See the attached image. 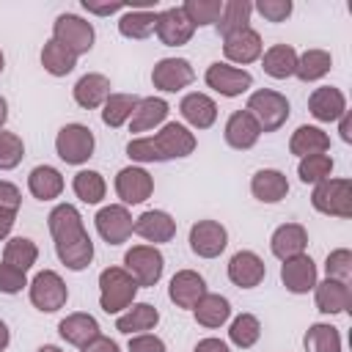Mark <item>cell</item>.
Masks as SVG:
<instances>
[{
    "label": "cell",
    "instance_id": "obj_33",
    "mask_svg": "<svg viewBox=\"0 0 352 352\" xmlns=\"http://www.w3.org/2000/svg\"><path fill=\"white\" fill-rule=\"evenodd\" d=\"M289 151L294 157H308V154H327L330 151V135L322 126L302 124L292 132L289 138Z\"/></svg>",
    "mask_w": 352,
    "mask_h": 352
},
{
    "label": "cell",
    "instance_id": "obj_30",
    "mask_svg": "<svg viewBox=\"0 0 352 352\" xmlns=\"http://www.w3.org/2000/svg\"><path fill=\"white\" fill-rule=\"evenodd\" d=\"M160 324V311L151 302H132L124 314L116 316V330L121 336H135V333H151Z\"/></svg>",
    "mask_w": 352,
    "mask_h": 352
},
{
    "label": "cell",
    "instance_id": "obj_57",
    "mask_svg": "<svg viewBox=\"0 0 352 352\" xmlns=\"http://www.w3.org/2000/svg\"><path fill=\"white\" fill-rule=\"evenodd\" d=\"M336 124H338V135H341V140H344V143H352V113L346 110Z\"/></svg>",
    "mask_w": 352,
    "mask_h": 352
},
{
    "label": "cell",
    "instance_id": "obj_39",
    "mask_svg": "<svg viewBox=\"0 0 352 352\" xmlns=\"http://www.w3.org/2000/svg\"><path fill=\"white\" fill-rule=\"evenodd\" d=\"M6 264H11L14 270H33V264L38 261V245L30 236H8L3 245V258Z\"/></svg>",
    "mask_w": 352,
    "mask_h": 352
},
{
    "label": "cell",
    "instance_id": "obj_17",
    "mask_svg": "<svg viewBox=\"0 0 352 352\" xmlns=\"http://www.w3.org/2000/svg\"><path fill=\"white\" fill-rule=\"evenodd\" d=\"M195 28L190 25V19L184 16L182 6H170L165 11H157V28L154 36L165 44V47H184L192 38Z\"/></svg>",
    "mask_w": 352,
    "mask_h": 352
},
{
    "label": "cell",
    "instance_id": "obj_61",
    "mask_svg": "<svg viewBox=\"0 0 352 352\" xmlns=\"http://www.w3.org/2000/svg\"><path fill=\"white\" fill-rule=\"evenodd\" d=\"M3 69H6V55H3V50H0V74H3Z\"/></svg>",
    "mask_w": 352,
    "mask_h": 352
},
{
    "label": "cell",
    "instance_id": "obj_8",
    "mask_svg": "<svg viewBox=\"0 0 352 352\" xmlns=\"http://www.w3.org/2000/svg\"><path fill=\"white\" fill-rule=\"evenodd\" d=\"M151 143L157 148V157L160 162H168V160H184L195 151L198 140H195V132L179 121H165L154 135H151Z\"/></svg>",
    "mask_w": 352,
    "mask_h": 352
},
{
    "label": "cell",
    "instance_id": "obj_15",
    "mask_svg": "<svg viewBox=\"0 0 352 352\" xmlns=\"http://www.w3.org/2000/svg\"><path fill=\"white\" fill-rule=\"evenodd\" d=\"M132 234H138L140 239H146V242H151L157 248V245H165V242H170L176 236V220L165 209H146V212H140L135 217Z\"/></svg>",
    "mask_w": 352,
    "mask_h": 352
},
{
    "label": "cell",
    "instance_id": "obj_35",
    "mask_svg": "<svg viewBox=\"0 0 352 352\" xmlns=\"http://www.w3.org/2000/svg\"><path fill=\"white\" fill-rule=\"evenodd\" d=\"M258 60H261L264 74H270L272 80H289V77H294L297 50L292 44H272L270 50L261 52Z\"/></svg>",
    "mask_w": 352,
    "mask_h": 352
},
{
    "label": "cell",
    "instance_id": "obj_48",
    "mask_svg": "<svg viewBox=\"0 0 352 352\" xmlns=\"http://www.w3.org/2000/svg\"><path fill=\"white\" fill-rule=\"evenodd\" d=\"M324 278L349 283V278H352V250L349 248H336V250L327 253V258H324Z\"/></svg>",
    "mask_w": 352,
    "mask_h": 352
},
{
    "label": "cell",
    "instance_id": "obj_23",
    "mask_svg": "<svg viewBox=\"0 0 352 352\" xmlns=\"http://www.w3.org/2000/svg\"><path fill=\"white\" fill-rule=\"evenodd\" d=\"M47 228H50V236L52 242H69L80 234H85V223H82V214L74 204H55L47 214Z\"/></svg>",
    "mask_w": 352,
    "mask_h": 352
},
{
    "label": "cell",
    "instance_id": "obj_11",
    "mask_svg": "<svg viewBox=\"0 0 352 352\" xmlns=\"http://www.w3.org/2000/svg\"><path fill=\"white\" fill-rule=\"evenodd\" d=\"M195 69L187 58H160L151 69V85L162 94H179L192 85Z\"/></svg>",
    "mask_w": 352,
    "mask_h": 352
},
{
    "label": "cell",
    "instance_id": "obj_6",
    "mask_svg": "<svg viewBox=\"0 0 352 352\" xmlns=\"http://www.w3.org/2000/svg\"><path fill=\"white\" fill-rule=\"evenodd\" d=\"M28 297L36 311L41 314H55L69 302V286L55 270H41L33 275L28 283Z\"/></svg>",
    "mask_w": 352,
    "mask_h": 352
},
{
    "label": "cell",
    "instance_id": "obj_53",
    "mask_svg": "<svg viewBox=\"0 0 352 352\" xmlns=\"http://www.w3.org/2000/svg\"><path fill=\"white\" fill-rule=\"evenodd\" d=\"M82 8H85L88 14H96V16H110V14L126 11L129 6H126V3H91V0H82Z\"/></svg>",
    "mask_w": 352,
    "mask_h": 352
},
{
    "label": "cell",
    "instance_id": "obj_55",
    "mask_svg": "<svg viewBox=\"0 0 352 352\" xmlns=\"http://www.w3.org/2000/svg\"><path fill=\"white\" fill-rule=\"evenodd\" d=\"M16 212H19V209H6V206H0V242H6V239L11 236L14 223H16Z\"/></svg>",
    "mask_w": 352,
    "mask_h": 352
},
{
    "label": "cell",
    "instance_id": "obj_16",
    "mask_svg": "<svg viewBox=\"0 0 352 352\" xmlns=\"http://www.w3.org/2000/svg\"><path fill=\"white\" fill-rule=\"evenodd\" d=\"M228 280L239 289H256L267 278V264L256 250H236L228 258Z\"/></svg>",
    "mask_w": 352,
    "mask_h": 352
},
{
    "label": "cell",
    "instance_id": "obj_27",
    "mask_svg": "<svg viewBox=\"0 0 352 352\" xmlns=\"http://www.w3.org/2000/svg\"><path fill=\"white\" fill-rule=\"evenodd\" d=\"M250 192L261 204H280L289 195V179L278 168H258L250 176Z\"/></svg>",
    "mask_w": 352,
    "mask_h": 352
},
{
    "label": "cell",
    "instance_id": "obj_44",
    "mask_svg": "<svg viewBox=\"0 0 352 352\" xmlns=\"http://www.w3.org/2000/svg\"><path fill=\"white\" fill-rule=\"evenodd\" d=\"M138 99L140 96H135V94H110L107 102L102 104V124L110 126V129H118V126L129 124Z\"/></svg>",
    "mask_w": 352,
    "mask_h": 352
},
{
    "label": "cell",
    "instance_id": "obj_40",
    "mask_svg": "<svg viewBox=\"0 0 352 352\" xmlns=\"http://www.w3.org/2000/svg\"><path fill=\"white\" fill-rule=\"evenodd\" d=\"M72 190H74V195H77L82 204H91V206H94V204H102V201H104V195H107V182H104V176H102L99 170L82 168V170L74 173Z\"/></svg>",
    "mask_w": 352,
    "mask_h": 352
},
{
    "label": "cell",
    "instance_id": "obj_42",
    "mask_svg": "<svg viewBox=\"0 0 352 352\" xmlns=\"http://www.w3.org/2000/svg\"><path fill=\"white\" fill-rule=\"evenodd\" d=\"M305 352H341V333L330 322H314L302 336Z\"/></svg>",
    "mask_w": 352,
    "mask_h": 352
},
{
    "label": "cell",
    "instance_id": "obj_21",
    "mask_svg": "<svg viewBox=\"0 0 352 352\" xmlns=\"http://www.w3.org/2000/svg\"><path fill=\"white\" fill-rule=\"evenodd\" d=\"M314 302H316V311L324 314V316L346 314L349 305H352V286L344 283V280L324 278L314 286Z\"/></svg>",
    "mask_w": 352,
    "mask_h": 352
},
{
    "label": "cell",
    "instance_id": "obj_4",
    "mask_svg": "<svg viewBox=\"0 0 352 352\" xmlns=\"http://www.w3.org/2000/svg\"><path fill=\"white\" fill-rule=\"evenodd\" d=\"M94 148H96V138L91 126L80 121L63 124L55 135V151L66 165H85L94 157Z\"/></svg>",
    "mask_w": 352,
    "mask_h": 352
},
{
    "label": "cell",
    "instance_id": "obj_59",
    "mask_svg": "<svg viewBox=\"0 0 352 352\" xmlns=\"http://www.w3.org/2000/svg\"><path fill=\"white\" fill-rule=\"evenodd\" d=\"M6 121H8V102L6 96H0V129L6 126Z\"/></svg>",
    "mask_w": 352,
    "mask_h": 352
},
{
    "label": "cell",
    "instance_id": "obj_46",
    "mask_svg": "<svg viewBox=\"0 0 352 352\" xmlns=\"http://www.w3.org/2000/svg\"><path fill=\"white\" fill-rule=\"evenodd\" d=\"M182 11L190 19V25L198 30L206 25H217V19L223 14V0H187V3H182Z\"/></svg>",
    "mask_w": 352,
    "mask_h": 352
},
{
    "label": "cell",
    "instance_id": "obj_18",
    "mask_svg": "<svg viewBox=\"0 0 352 352\" xmlns=\"http://www.w3.org/2000/svg\"><path fill=\"white\" fill-rule=\"evenodd\" d=\"M204 294H206V280H204L201 272H195V270H179V272H173V278L168 283V300L176 308L192 311L195 302Z\"/></svg>",
    "mask_w": 352,
    "mask_h": 352
},
{
    "label": "cell",
    "instance_id": "obj_10",
    "mask_svg": "<svg viewBox=\"0 0 352 352\" xmlns=\"http://www.w3.org/2000/svg\"><path fill=\"white\" fill-rule=\"evenodd\" d=\"M116 195L124 206H135V204H143L151 198L154 192V176L143 168V165H126L116 173Z\"/></svg>",
    "mask_w": 352,
    "mask_h": 352
},
{
    "label": "cell",
    "instance_id": "obj_51",
    "mask_svg": "<svg viewBox=\"0 0 352 352\" xmlns=\"http://www.w3.org/2000/svg\"><path fill=\"white\" fill-rule=\"evenodd\" d=\"M126 352H168V346L154 333H135V336H129Z\"/></svg>",
    "mask_w": 352,
    "mask_h": 352
},
{
    "label": "cell",
    "instance_id": "obj_58",
    "mask_svg": "<svg viewBox=\"0 0 352 352\" xmlns=\"http://www.w3.org/2000/svg\"><path fill=\"white\" fill-rule=\"evenodd\" d=\"M8 344H11V330H8V324L0 319V352H6Z\"/></svg>",
    "mask_w": 352,
    "mask_h": 352
},
{
    "label": "cell",
    "instance_id": "obj_14",
    "mask_svg": "<svg viewBox=\"0 0 352 352\" xmlns=\"http://www.w3.org/2000/svg\"><path fill=\"white\" fill-rule=\"evenodd\" d=\"M280 283L292 294H308V292H314V286L319 283L316 261L308 253H300L294 258L280 261Z\"/></svg>",
    "mask_w": 352,
    "mask_h": 352
},
{
    "label": "cell",
    "instance_id": "obj_37",
    "mask_svg": "<svg viewBox=\"0 0 352 352\" xmlns=\"http://www.w3.org/2000/svg\"><path fill=\"white\" fill-rule=\"evenodd\" d=\"M333 69V55L327 50H305V52H297V66H294V77L300 82H316L322 80L324 74H330Z\"/></svg>",
    "mask_w": 352,
    "mask_h": 352
},
{
    "label": "cell",
    "instance_id": "obj_12",
    "mask_svg": "<svg viewBox=\"0 0 352 352\" xmlns=\"http://www.w3.org/2000/svg\"><path fill=\"white\" fill-rule=\"evenodd\" d=\"M187 242L198 258H217L228 248V231L220 220H198L190 226Z\"/></svg>",
    "mask_w": 352,
    "mask_h": 352
},
{
    "label": "cell",
    "instance_id": "obj_41",
    "mask_svg": "<svg viewBox=\"0 0 352 352\" xmlns=\"http://www.w3.org/2000/svg\"><path fill=\"white\" fill-rule=\"evenodd\" d=\"M258 338H261V322H258L256 314L242 311V314H236L234 319H228V341H231L234 346L250 349V346L258 344Z\"/></svg>",
    "mask_w": 352,
    "mask_h": 352
},
{
    "label": "cell",
    "instance_id": "obj_3",
    "mask_svg": "<svg viewBox=\"0 0 352 352\" xmlns=\"http://www.w3.org/2000/svg\"><path fill=\"white\" fill-rule=\"evenodd\" d=\"M311 206L327 217H341V220L352 217V182L330 176V179L314 184Z\"/></svg>",
    "mask_w": 352,
    "mask_h": 352
},
{
    "label": "cell",
    "instance_id": "obj_32",
    "mask_svg": "<svg viewBox=\"0 0 352 352\" xmlns=\"http://www.w3.org/2000/svg\"><path fill=\"white\" fill-rule=\"evenodd\" d=\"M192 316H195V322H198L201 327L217 330V327H223V324L231 319V302H228V297H223V294L206 292V294L195 302Z\"/></svg>",
    "mask_w": 352,
    "mask_h": 352
},
{
    "label": "cell",
    "instance_id": "obj_38",
    "mask_svg": "<svg viewBox=\"0 0 352 352\" xmlns=\"http://www.w3.org/2000/svg\"><path fill=\"white\" fill-rule=\"evenodd\" d=\"M250 16H253V3L250 0H223V14L217 19V33L223 38L250 28Z\"/></svg>",
    "mask_w": 352,
    "mask_h": 352
},
{
    "label": "cell",
    "instance_id": "obj_19",
    "mask_svg": "<svg viewBox=\"0 0 352 352\" xmlns=\"http://www.w3.org/2000/svg\"><path fill=\"white\" fill-rule=\"evenodd\" d=\"M261 52H264L261 33L253 28H245V30L223 38V55H226V63H231V66H248V63L258 60Z\"/></svg>",
    "mask_w": 352,
    "mask_h": 352
},
{
    "label": "cell",
    "instance_id": "obj_47",
    "mask_svg": "<svg viewBox=\"0 0 352 352\" xmlns=\"http://www.w3.org/2000/svg\"><path fill=\"white\" fill-rule=\"evenodd\" d=\"M25 157V143L16 132L0 129V170H14Z\"/></svg>",
    "mask_w": 352,
    "mask_h": 352
},
{
    "label": "cell",
    "instance_id": "obj_52",
    "mask_svg": "<svg viewBox=\"0 0 352 352\" xmlns=\"http://www.w3.org/2000/svg\"><path fill=\"white\" fill-rule=\"evenodd\" d=\"M0 206H6V209H19L22 206V190L14 182L0 179Z\"/></svg>",
    "mask_w": 352,
    "mask_h": 352
},
{
    "label": "cell",
    "instance_id": "obj_9",
    "mask_svg": "<svg viewBox=\"0 0 352 352\" xmlns=\"http://www.w3.org/2000/svg\"><path fill=\"white\" fill-rule=\"evenodd\" d=\"M204 82H206L214 94H220V96H226V99H234V96H242V94H248V91L253 88V74H250L248 69L231 66V63H226V60H214V63L206 66Z\"/></svg>",
    "mask_w": 352,
    "mask_h": 352
},
{
    "label": "cell",
    "instance_id": "obj_28",
    "mask_svg": "<svg viewBox=\"0 0 352 352\" xmlns=\"http://www.w3.org/2000/svg\"><path fill=\"white\" fill-rule=\"evenodd\" d=\"M110 94H113V91H110V77H104V74H99V72L82 74V77L74 82V88H72V96H74V102H77L82 110H96V107H102Z\"/></svg>",
    "mask_w": 352,
    "mask_h": 352
},
{
    "label": "cell",
    "instance_id": "obj_50",
    "mask_svg": "<svg viewBox=\"0 0 352 352\" xmlns=\"http://www.w3.org/2000/svg\"><path fill=\"white\" fill-rule=\"evenodd\" d=\"M28 272L14 270L11 264L0 261V294H19L22 289H28Z\"/></svg>",
    "mask_w": 352,
    "mask_h": 352
},
{
    "label": "cell",
    "instance_id": "obj_36",
    "mask_svg": "<svg viewBox=\"0 0 352 352\" xmlns=\"http://www.w3.org/2000/svg\"><path fill=\"white\" fill-rule=\"evenodd\" d=\"M157 28V11L154 8H126L118 19V33L124 38H132V41H143L154 33Z\"/></svg>",
    "mask_w": 352,
    "mask_h": 352
},
{
    "label": "cell",
    "instance_id": "obj_7",
    "mask_svg": "<svg viewBox=\"0 0 352 352\" xmlns=\"http://www.w3.org/2000/svg\"><path fill=\"white\" fill-rule=\"evenodd\" d=\"M52 38L58 44H63L72 55L80 58V55L91 52L94 41H96V30L80 14H58L55 22H52Z\"/></svg>",
    "mask_w": 352,
    "mask_h": 352
},
{
    "label": "cell",
    "instance_id": "obj_31",
    "mask_svg": "<svg viewBox=\"0 0 352 352\" xmlns=\"http://www.w3.org/2000/svg\"><path fill=\"white\" fill-rule=\"evenodd\" d=\"M63 187H66L63 173L55 165H36L28 173V190L36 201H55V198H60Z\"/></svg>",
    "mask_w": 352,
    "mask_h": 352
},
{
    "label": "cell",
    "instance_id": "obj_45",
    "mask_svg": "<svg viewBox=\"0 0 352 352\" xmlns=\"http://www.w3.org/2000/svg\"><path fill=\"white\" fill-rule=\"evenodd\" d=\"M333 168H336V162L330 154H308V157H300L297 176L302 184H319L333 176Z\"/></svg>",
    "mask_w": 352,
    "mask_h": 352
},
{
    "label": "cell",
    "instance_id": "obj_5",
    "mask_svg": "<svg viewBox=\"0 0 352 352\" xmlns=\"http://www.w3.org/2000/svg\"><path fill=\"white\" fill-rule=\"evenodd\" d=\"M124 270L135 278L140 289H151L162 280L165 272V256L154 245H132L124 253Z\"/></svg>",
    "mask_w": 352,
    "mask_h": 352
},
{
    "label": "cell",
    "instance_id": "obj_56",
    "mask_svg": "<svg viewBox=\"0 0 352 352\" xmlns=\"http://www.w3.org/2000/svg\"><path fill=\"white\" fill-rule=\"evenodd\" d=\"M192 352H231V346H228L223 338L209 336V338H201V341L192 346Z\"/></svg>",
    "mask_w": 352,
    "mask_h": 352
},
{
    "label": "cell",
    "instance_id": "obj_20",
    "mask_svg": "<svg viewBox=\"0 0 352 352\" xmlns=\"http://www.w3.org/2000/svg\"><path fill=\"white\" fill-rule=\"evenodd\" d=\"M308 113L319 124H336L346 113V96L336 85H319L308 96Z\"/></svg>",
    "mask_w": 352,
    "mask_h": 352
},
{
    "label": "cell",
    "instance_id": "obj_25",
    "mask_svg": "<svg viewBox=\"0 0 352 352\" xmlns=\"http://www.w3.org/2000/svg\"><path fill=\"white\" fill-rule=\"evenodd\" d=\"M179 113H182V118H184L192 129H209V126H214V121H217V102H214L209 94L190 91V94L182 96Z\"/></svg>",
    "mask_w": 352,
    "mask_h": 352
},
{
    "label": "cell",
    "instance_id": "obj_26",
    "mask_svg": "<svg viewBox=\"0 0 352 352\" xmlns=\"http://www.w3.org/2000/svg\"><path fill=\"white\" fill-rule=\"evenodd\" d=\"M305 248H308V228L302 223H283L270 236V250L280 261L305 253Z\"/></svg>",
    "mask_w": 352,
    "mask_h": 352
},
{
    "label": "cell",
    "instance_id": "obj_13",
    "mask_svg": "<svg viewBox=\"0 0 352 352\" xmlns=\"http://www.w3.org/2000/svg\"><path fill=\"white\" fill-rule=\"evenodd\" d=\"M132 223H135V217L129 214V209L124 204H107L94 217V226L107 245H124L132 236Z\"/></svg>",
    "mask_w": 352,
    "mask_h": 352
},
{
    "label": "cell",
    "instance_id": "obj_54",
    "mask_svg": "<svg viewBox=\"0 0 352 352\" xmlns=\"http://www.w3.org/2000/svg\"><path fill=\"white\" fill-rule=\"evenodd\" d=\"M80 352H121V346H118L113 338H107V336H96V338L88 341Z\"/></svg>",
    "mask_w": 352,
    "mask_h": 352
},
{
    "label": "cell",
    "instance_id": "obj_29",
    "mask_svg": "<svg viewBox=\"0 0 352 352\" xmlns=\"http://www.w3.org/2000/svg\"><path fill=\"white\" fill-rule=\"evenodd\" d=\"M99 330H102V327H99L96 316H91V314H85V311H74V314H69V316H63V319L58 322L60 338H63L66 344H72V346H80V349H82L88 341H94L96 336H102Z\"/></svg>",
    "mask_w": 352,
    "mask_h": 352
},
{
    "label": "cell",
    "instance_id": "obj_1",
    "mask_svg": "<svg viewBox=\"0 0 352 352\" xmlns=\"http://www.w3.org/2000/svg\"><path fill=\"white\" fill-rule=\"evenodd\" d=\"M138 289L140 286L124 267H104L99 272V308L104 314L118 316L135 302Z\"/></svg>",
    "mask_w": 352,
    "mask_h": 352
},
{
    "label": "cell",
    "instance_id": "obj_60",
    "mask_svg": "<svg viewBox=\"0 0 352 352\" xmlns=\"http://www.w3.org/2000/svg\"><path fill=\"white\" fill-rule=\"evenodd\" d=\"M36 352H63V349H60V346H55V344H41Z\"/></svg>",
    "mask_w": 352,
    "mask_h": 352
},
{
    "label": "cell",
    "instance_id": "obj_49",
    "mask_svg": "<svg viewBox=\"0 0 352 352\" xmlns=\"http://www.w3.org/2000/svg\"><path fill=\"white\" fill-rule=\"evenodd\" d=\"M253 11H258L267 22H286L294 11V3L292 0H258L253 3Z\"/></svg>",
    "mask_w": 352,
    "mask_h": 352
},
{
    "label": "cell",
    "instance_id": "obj_34",
    "mask_svg": "<svg viewBox=\"0 0 352 352\" xmlns=\"http://www.w3.org/2000/svg\"><path fill=\"white\" fill-rule=\"evenodd\" d=\"M55 253H58V261H60L66 270L82 272V270L94 261V239H91L88 231H85V234H80V236H74V239H69V242H58V245H55Z\"/></svg>",
    "mask_w": 352,
    "mask_h": 352
},
{
    "label": "cell",
    "instance_id": "obj_43",
    "mask_svg": "<svg viewBox=\"0 0 352 352\" xmlns=\"http://www.w3.org/2000/svg\"><path fill=\"white\" fill-rule=\"evenodd\" d=\"M41 66L47 74L52 77H66L74 72L77 66V55H72L63 44H58L55 38H47L44 47H41Z\"/></svg>",
    "mask_w": 352,
    "mask_h": 352
},
{
    "label": "cell",
    "instance_id": "obj_24",
    "mask_svg": "<svg viewBox=\"0 0 352 352\" xmlns=\"http://www.w3.org/2000/svg\"><path fill=\"white\" fill-rule=\"evenodd\" d=\"M223 138L231 148L236 151H250L258 138H261V129L258 124L253 121V116L248 110H234L228 118H226V126H223Z\"/></svg>",
    "mask_w": 352,
    "mask_h": 352
},
{
    "label": "cell",
    "instance_id": "obj_22",
    "mask_svg": "<svg viewBox=\"0 0 352 352\" xmlns=\"http://www.w3.org/2000/svg\"><path fill=\"white\" fill-rule=\"evenodd\" d=\"M168 113H170V104L162 96H140L132 110V118H129V132H135V138H138L143 132L160 129L168 121Z\"/></svg>",
    "mask_w": 352,
    "mask_h": 352
},
{
    "label": "cell",
    "instance_id": "obj_2",
    "mask_svg": "<svg viewBox=\"0 0 352 352\" xmlns=\"http://www.w3.org/2000/svg\"><path fill=\"white\" fill-rule=\"evenodd\" d=\"M245 110L253 116V121L258 124L261 132H278L289 121V116H292L289 99L280 91H275V88H258V91H253L248 96Z\"/></svg>",
    "mask_w": 352,
    "mask_h": 352
}]
</instances>
